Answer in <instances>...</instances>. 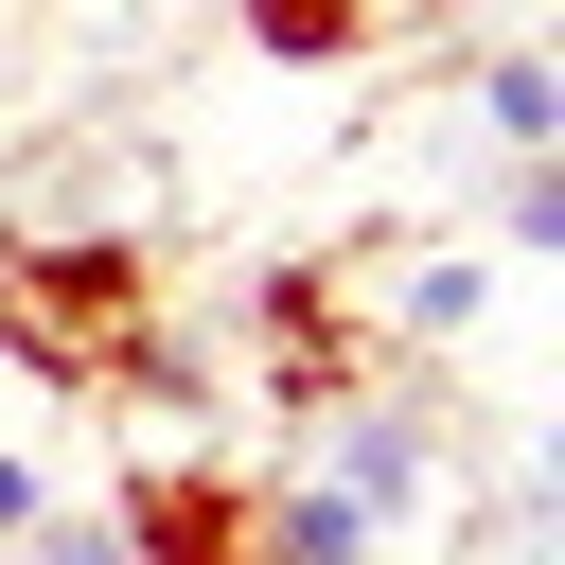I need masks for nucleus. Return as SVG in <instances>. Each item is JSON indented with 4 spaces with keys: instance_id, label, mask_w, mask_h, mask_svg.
I'll use <instances>...</instances> for the list:
<instances>
[{
    "instance_id": "1",
    "label": "nucleus",
    "mask_w": 565,
    "mask_h": 565,
    "mask_svg": "<svg viewBox=\"0 0 565 565\" xmlns=\"http://www.w3.org/2000/svg\"><path fill=\"white\" fill-rule=\"evenodd\" d=\"M159 318H177V282H159L141 230H0V353H18L35 388L106 406Z\"/></svg>"
},
{
    "instance_id": "2",
    "label": "nucleus",
    "mask_w": 565,
    "mask_h": 565,
    "mask_svg": "<svg viewBox=\"0 0 565 565\" xmlns=\"http://www.w3.org/2000/svg\"><path fill=\"white\" fill-rule=\"evenodd\" d=\"M247 371L282 424H335L353 388H388V318H371V265L353 247H282L247 282Z\"/></svg>"
},
{
    "instance_id": "3",
    "label": "nucleus",
    "mask_w": 565,
    "mask_h": 565,
    "mask_svg": "<svg viewBox=\"0 0 565 565\" xmlns=\"http://www.w3.org/2000/svg\"><path fill=\"white\" fill-rule=\"evenodd\" d=\"M106 530H124V565H265V459H212V441L124 459Z\"/></svg>"
},
{
    "instance_id": "4",
    "label": "nucleus",
    "mask_w": 565,
    "mask_h": 565,
    "mask_svg": "<svg viewBox=\"0 0 565 565\" xmlns=\"http://www.w3.org/2000/svg\"><path fill=\"white\" fill-rule=\"evenodd\" d=\"M300 441H318V477H335L371 530H424V512H441V424H424L406 388H353V406L300 424Z\"/></svg>"
},
{
    "instance_id": "5",
    "label": "nucleus",
    "mask_w": 565,
    "mask_h": 565,
    "mask_svg": "<svg viewBox=\"0 0 565 565\" xmlns=\"http://www.w3.org/2000/svg\"><path fill=\"white\" fill-rule=\"evenodd\" d=\"M371 318H388V353H441V335H477V318H494V247H424L406 282H371Z\"/></svg>"
},
{
    "instance_id": "6",
    "label": "nucleus",
    "mask_w": 565,
    "mask_h": 565,
    "mask_svg": "<svg viewBox=\"0 0 565 565\" xmlns=\"http://www.w3.org/2000/svg\"><path fill=\"white\" fill-rule=\"evenodd\" d=\"M230 18H247L265 71H353V53L388 35V0H230Z\"/></svg>"
},
{
    "instance_id": "7",
    "label": "nucleus",
    "mask_w": 565,
    "mask_h": 565,
    "mask_svg": "<svg viewBox=\"0 0 565 565\" xmlns=\"http://www.w3.org/2000/svg\"><path fill=\"white\" fill-rule=\"evenodd\" d=\"M353 547H388V530H371L318 459H300V477H265V565H353Z\"/></svg>"
},
{
    "instance_id": "8",
    "label": "nucleus",
    "mask_w": 565,
    "mask_h": 565,
    "mask_svg": "<svg viewBox=\"0 0 565 565\" xmlns=\"http://www.w3.org/2000/svg\"><path fill=\"white\" fill-rule=\"evenodd\" d=\"M477 124H494V159H547L565 141V71L547 53H477Z\"/></svg>"
},
{
    "instance_id": "9",
    "label": "nucleus",
    "mask_w": 565,
    "mask_h": 565,
    "mask_svg": "<svg viewBox=\"0 0 565 565\" xmlns=\"http://www.w3.org/2000/svg\"><path fill=\"white\" fill-rule=\"evenodd\" d=\"M494 230H512V265H547V247H565V159H512V194H494Z\"/></svg>"
},
{
    "instance_id": "10",
    "label": "nucleus",
    "mask_w": 565,
    "mask_h": 565,
    "mask_svg": "<svg viewBox=\"0 0 565 565\" xmlns=\"http://www.w3.org/2000/svg\"><path fill=\"white\" fill-rule=\"evenodd\" d=\"M18 547H35V565H124V530H106V512H35Z\"/></svg>"
},
{
    "instance_id": "11",
    "label": "nucleus",
    "mask_w": 565,
    "mask_h": 565,
    "mask_svg": "<svg viewBox=\"0 0 565 565\" xmlns=\"http://www.w3.org/2000/svg\"><path fill=\"white\" fill-rule=\"evenodd\" d=\"M35 512H53V477H35V459H18V441H0V547H18V530H35Z\"/></svg>"
},
{
    "instance_id": "12",
    "label": "nucleus",
    "mask_w": 565,
    "mask_h": 565,
    "mask_svg": "<svg viewBox=\"0 0 565 565\" xmlns=\"http://www.w3.org/2000/svg\"><path fill=\"white\" fill-rule=\"evenodd\" d=\"M353 565H388V547H353Z\"/></svg>"
}]
</instances>
